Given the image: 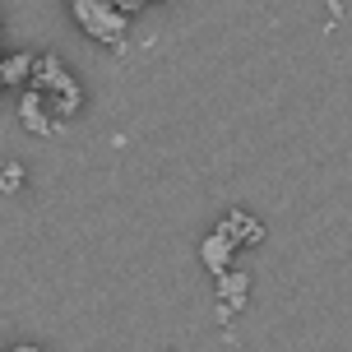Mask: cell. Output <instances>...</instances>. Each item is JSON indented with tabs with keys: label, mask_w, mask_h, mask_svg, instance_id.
<instances>
[{
	"label": "cell",
	"mask_w": 352,
	"mask_h": 352,
	"mask_svg": "<svg viewBox=\"0 0 352 352\" xmlns=\"http://www.w3.org/2000/svg\"><path fill=\"white\" fill-rule=\"evenodd\" d=\"M23 186H28V167L23 162H5L0 167V195H19Z\"/></svg>",
	"instance_id": "obj_9"
},
{
	"label": "cell",
	"mask_w": 352,
	"mask_h": 352,
	"mask_svg": "<svg viewBox=\"0 0 352 352\" xmlns=\"http://www.w3.org/2000/svg\"><path fill=\"white\" fill-rule=\"evenodd\" d=\"M5 352H42V348H37V343H10Z\"/></svg>",
	"instance_id": "obj_11"
},
{
	"label": "cell",
	"mask_w": 352,
	"mask_h": 352,
	"mask_svg": "<svg viewBox=\"0 0 352 352\" xmlns=\"http://www.w3.org/2000/svg\"><path fill=\"white\" fill-rule=\"evenodd\" d=\"M148 5H176V0H148Z\"/></svg>",
	"instance_id": "obj_13"
},
{
	"label": "cell",
	"mask_w": 352,
	"mask_h": 352,
	"mask_svg": "<svg viewBox=\"0 0 352 352\" xmlns=\"http://www.w3.org/2000/svg\"><path fill=\"white\" fill-rule=\"evenodd\" d=\"M111 5H116L121 14H130V19H135V14H140V10H144V5H148V0H111Z\"/></svg>",
	"instance_id": "obj_10"
},
{
	"label": "cell",
	"mask_w": 352,
	"mask_h": 352,
	"mask_svg": "<svg viewBox=\"0 0 352 352\" xmlns=\"http://www.w3.org/2000/svg\"><path fill=\"white\" fill-rule=\"evenodd\" d=\"M70 14L84 28V37L102 42L107 52H130V14H121L111 0H70Z\"/></svg>",
	"instance_id": "obj_1"
},
{
	"label": "cell",
	"mask_w": 352,
	"mask_h": 352,
	"mask_svg": "<svg viewBox=\"0 0 352 352\" xmlns=\"http://www.w3.org/2000/svg\"><path fill=\"white\" fill-rule=\"evenodd\" d=\"M250 287H255V278H250V269H236V264H228L223 274H213V292H218V306H228V311H246L250 306Z\"/></svg>",
	"instance_id": "obj_3"
},
{
	"label": "cell",
	"mask_w": 352,
	"mask_h": 352,
	"mask_svg": "<svg viewBox=\"0 0 352 352\" xmlns=\"http://www.w3.org/2000/svg\"><path fill=\"white\" fill-rule=\"evenodd\" d=\"M42 98H47V111H52L56 121H74V116H79V107H84V88H79V79H65L60 88L42 93Z\"/></svg>",
	"instance_id": "obj_6"
},
{
	"label": "cell",
	"mask_w": 352,
	"mask_h": 352,
	"mask_svg": "<svg viewBox=\"0 0 352 352\" xmlns=\"http://www.w3.org/2000/svg\"><path fill=\"white\" fill-rule=\"evenodd\" d=\"M0 60H5V47H0ZM5 93H10V88H5V84H0V98H5Z\"/></svg>",
	"instance_id": "obj_12"
},
{
	"label": "cell",
	"mask_w": 352,
	"mask_h": 352,
	"mask_svg": "<svg viewBox=\"0 0 352 352\" xmlns=\"http://www.w3.org/2000/svg\"><path fill=\"white\" fill-rule=\"evenodd\" d=\"M28 74H33V52H5V60H0V84L23 88Z\"/></svg>",
	"instance_id": "obj_8"
},
{
	"label": "cell",
	"mask_w": 352,
	"mask_h": 352,
	"mask_svg": "<svg viewBox=\"0 0 352 352\" xmlns=\"http://www.w3.org/2000/svg\"><path fill=\"white\" fill-rule=\"evenodd\" d=\"M232 260H236V246H232L228 236H223V232L213 228L209 236H204V241H199V264H204V269H209V274H223V269H228Z\"/></svg>",
	"instance_id": "obj_7"
},
{
	"label": "cell",
	"mask_w": 352,
	"mask_h": 352,
	"mask_svg": "<svg viewBox=\"0 0 352 352\" xmlns=\"http://www.w3.org/2000/svg\"><path fill=\"white\" fill-rule=\"evenodd\" d=\"M65 79H74L70 70H65V60L56 52H37L33 56V74H28V84L23 88H37V93H52V88H60Z\"/></svg>",
	"instance_id": "obj_5"
},
{
	"label": "cell",
	"mask_w": 352,
	"mask_h": 352,
	"mask_svg": "<svg viewBox=\"0 0 352 352\" xmlns=\"http://www.w3.org/2000/svg\"><path fill=\"white\" fill-rule=\"evenodd\" d=\"M19 125L37 135V140H56V135H65V121H56L52 111H47V98L37 93V88H19Z\"/></svg>",
	"instance_id": "obj_2"
},
{
	"label": "cell",
	"mask_w": 352,
	"mask_h": 352,
	"mask_svg": "<svg viewBox=\"0 0 352 352\" xmlns=\"http://www.w3.org/2000/svg\"><path fill=\"white\" fill-rule=\"evenodd\" d=\"M218 232H223L236 250H241V246L250 250V246H260L264 236H269V232H264V223L255 218V213H246V209H228V213H223V223H218Z\"/></svg>",
	"instance_id": "obj_4"
}]
</instances>
